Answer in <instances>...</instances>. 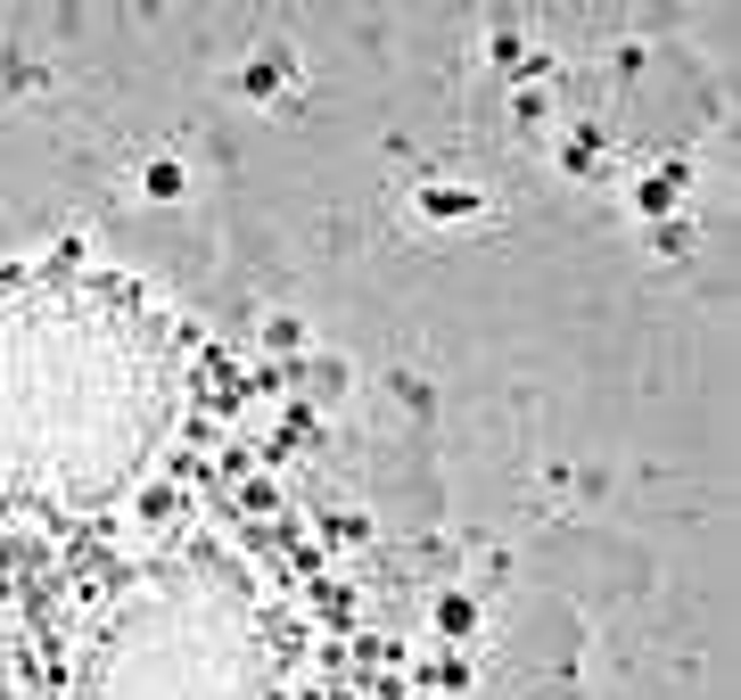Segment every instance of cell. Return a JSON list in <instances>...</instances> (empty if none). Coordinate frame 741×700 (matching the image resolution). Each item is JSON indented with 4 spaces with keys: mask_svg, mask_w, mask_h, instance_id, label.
Instances as JSON below:
<instances>
[{
    "mask_svg": "<svg viewBox=\"0 0 741 700\" xmlns=\"http://www.w3.org/2000/svg\"><path fill=\"white\" fill-rule=\"evenodd\" d=\"M684 190H692V166H684V157H667L651 182H634V215H643V222H667Z\"/></svg>",
    "mask_w": 741,
    "mask_h": 700,
    "instance_id": "obj_1",
    "label": "cell"
},
{
    "mask_svg": "<svg viewBox=\"0 0 741 700\" xmlns=\"http://www.w3.org/2000/svg\"><path fill=\"white\" fill-rule=\"evenodd\" d=\"M478 635H486V610L470 602V593H437V643L462 651V643H478Z\"/></svg>",
    "mask_w": 741,
    "mask_h": 700,
    "instance_id": "obj_2",
    "label": "cell"
},
{
    "mask_svg": "<svg viewBox=\"0 0 741 700\" xmlns=\"http://www.w3.org/2000/svg\"><path fill=\"white\" fill-rule=\"evenodd\" d=\"M421 215L428 222H470V215H478V190H470V182H428L421 190Z\"/></svg>",
    "mask_w": 741,
    "mask_h": 700,
    "instance_id": "obj_3",
    "label": "cell"
},
{
    "mask_svg": "<svg viewBox=\"0 0 741 700\" xmlns=\"http://www.w3.org/2000/svg\"><path fill=\"white\" fill-rule=\"evenodd\" d=\"M182 190H190V166H182V157H148V166H141V198L173 206Z\"/></svg>",
    "mask_w": 741,
    "mask_h": 700,
    "instance_id": "obj_4",
    "label": "cell"
},
{
    "mask_svg": "<svg viewBox=\"0 0 741 700\" xmlns=\"http://www.w3.org/2000/svg\"><path fill=\"white\" fill-rule=\"evenodd\" d=\"M651 256H692V222H684V215L651 222Z\"/></svg>",
    "mask_w": 741,
    "mask_h": 700,
    "instance_id": "obj_5",
    "label": "cell"
},
{
    "mask_svg": "<svg viewBox=\"0 0 741 700\" xmlns=\"http://www.w3.org/2000/svg\"><path fill=\"white\" fill-rule=\"evenodd\" d=\"M240 92L256 99V108H264V99H280V58H256V67L240 74Z\"/></svg>",
    "mask_w": 741,
    "mask_h": 700,
    "instance_id": "obj_6",
    "label": "cell"
},
{
    "mask_svg": "<svg viewBox=\"0 0 741 700\" xmlns=\"http://www.w3.org/2000/svg\"><path fill=\"white\" fill-rule=\"evenodd\" d=\"M296 338H305L296 314H264V347H272V354H296Z\"/></svg>",
    "mask_w": 741,
    "mask_h": 700,
    "instance_id": "obj_7",
    "label": "cell"
},
{
    "mask_svg": "<svg viewBox=\"0 0 741 700\" xmlns=\"http://www.w3.org/2000/svg\"><path fill=\"white\" fill-rule=\"evenodd\" d=\"M296 371H305L314 396H338V387H347V363H338V354H330V363H296Z\"/></svg>",
    "mask_w": 741,
    "mask_h": 700,
    "instance_id": "obj_8",
    "label": "cell"
},
{
    "mask_svg": "<svg viewBox=\"0 0 741 700\" xmlns=\"http://www.w3.org/2000/svg\"><path fill=\"white\" fill-rule=\"evenodd\" d=\"M321 535H330V544H363L370 519H363V511H338V519H321Z\"/></svg>",
    "mask_w": 741,
    "mask_h": 700,
    "instance_id": "obj_9",
    "label": "cell"
},
{
    "mask_svg": "<svg viewBox=\"0 0 741 700\" xmlns=\"http://www.w3.org/2000/svg\"><path fill=\"white\" fill-rule=\"evenodd\" d=\"M173 511H182V495H173V486H148V495H141V519H173Z\"/></svg>",
    "mask_w": 741,
    "mask_h": 700,
    "instance_id": "obj_10",
    "label": "cell"
},
{
    "mask_svg": "<svg viewBox=\"0 0 741 700\" xmlns=\"http://www.w3.org/2000/svg\"><path fill=\"white\" fill-rule=\"evenodd\" d=\"M428 684H445V692H470V667H462V660H437V667H428Z\"/></svg>",
    "mask_w": 741,
    "mask_h": 700,
    "instance_id": "obj_11",
    "label": "cell"
}]
</instances>
